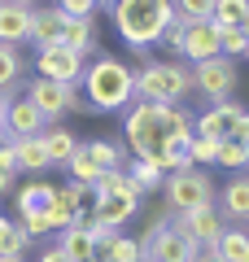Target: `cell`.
<instances>
[{"mask_svg": "<svg viewBox=\"0 0 249 262\" xmlns=\"http://www.w3.org/2000/svg\"><path fill=\"white\" fill-rule=\"evenodd\" d=\"M171 227H175L184 241H193L197 249H214V245L223 241V232H227V219L219 214V206H201V210H193V214H175Z\"/></svg>", "mask_w": 249, "mask_h": 262, "instance_id": "cell-8", "label": "cell"}, {"mask_svg": "<svg viewBox=\"0 0 249 262\" xmlns=\"http://www.w3.org/2000/svg\"><path fill=\"white\" fill-rule=\"evenodd\" d=\"M219 214L227 219V227L232 223H249V170H236V175L223 184V192H219Z\"/></svg>", "mask_w": 249, "mask_h": 262, "instance_id": "cell-15", "label": "cell"}, {"mask_svg": "<svg viewBox=\"0 0 249 262\" xmlns=\"http://www.w3.org/2000/svg\"><path fill=\"white\" fill-rule=\"evenodd\" d=\"M96 258H101V262H140V258H144V249H140L136 236H122V232H118L101 253H96Z\"/></svg>", "mask_w": 249, "mask_h": 262, "instance_id": "cell-28", "label": "cell"}, {"mask_svg": "<svg viewBox=\"0 0 249 262\" xmlns=\"http://www.w3.org/2000/svg\"><path fill=\"white\" fill-rule=\"evenodd\" d=\"M35 262H74V258H70V253H61V245H44Z\"/></svg>", "mask_w": 249, "mask_h": 262, "instance_id": "cell-40", "label": "cell"}, {"mask_svg": "<svg viewBox=\"0 0 249 262\" xmlns=\"http://www.w3.org/2000/svg\"><path fill=\"white\" fill-rule=\"evenodd\" d=\"M240 31H245V39H249V13H245V18H240Z\"/></svg>", "mask_w": 249, "mask_h": 262, "instance_id": "cell-44", "label": "cell"}, {"mask_svg": "<svg viewBox=\"0 0 249 262\" xmlns=\"http://www.w3.org/2000/svg\"><path fill=\"white\" fill-rule=\"evenodd\" d=\"M44 131H48L44 114H39L27 96H13L9 114H5V136H9V140H22V136H44Z\"/></svg>", "mask_w": 249, "mask_h": 262, "instance_id": "cell-16", "label": "cell"}, {"mask_svg": "<svg viewBox=\"0 0 249 262\" xmlns=\"http://www.w3.org/2000/svg\"><path fill=\"white\" fill-rule=\"evenodd\" d=\"M27 101L35 105L39 114H44V122L53 127L57 118H66V114H88V105H83V96H79V88H70V83H53V79H31L27 83Z\"/></svg>", "mask_w": 249, "mask_h": 262, "instance_id": "cell-6", "label": "cell"}, {"mask_svg": "<svg viewBox=\"0 0 249 262\" xmlns=\"http://www.w3.org/2000/svg\"><path fill=\"white\" fill-rule=\"evenodd\" d=\"M175 5V13L184 22H210V13H214V0H171Z\"/></svg>", "mask_w": 249, "mask_h": 262, "instance_id": "cell-35", "label": "cell"}, {"mask_svg": "<svg viewBox=\"0 0 249 262\" xmlns=\"http://www.w3.org/2000/svg\"><path fill=\"white\" fill-rule=\"evenodd\" d=\"M53 201H57V184H48V179H31V184L13 188V214H48Z\"/></svg>", "mask_w": 249, "mask_h": 262, "instance_id": "cell-17", "label": "cell"}, {"mask_svg": "<svg viewBox=\"0 0 249 262\" xmlns=\"http://www.w3.org/2000/svg\"><path fill=\"white\" fill-rule=\"evenodd\" d=\"M171 219H175V210L166 206V201H162V206H153V214H149V232H162V227H171Z\"/></svg>", "mask_w": 249, "mask_h": 262, "instance_id": "cell-38", "label": "cell"}, {"mask_svg": "<svg viewBox=\"0 0 249 262\" xmlns=\"http://www.w3.org/2000/svg\"><path fill=\"white\" fill-rule=\"evenodd\" d=\"M162 201L175 214H193L201 206H214V179L205 175L201 166H188V170H171L162 179Z\"/></svg>", "mask_w": 249, "mask_h": 262, "instance_id": "cell-5", "label": "cell"}, {"mask_svg": "<svg viewBox=\"0 0 249 262\" xmlns=\"http://www.w3.org/2000/svg\"><path fill=\"white\" fill-rule=\"evenodd\" d=\"M13 184H18V166H13V149H9V136L0 140V196H9Z\"/></svg>", "mask_w": 249, "mask_h": 262, "instance_id": "cell-33", "label": "cell"}, {"mask_svg": "<svg viewBox=\"0 0 249 262\" xmlns=\"http://www.w3.org/2000/svg\"><path fill=\"white\" fill-rule=\"evenodd\" d=\"M31 22H35V5L27 0H0V44H27L31 39Z\"/></svg>", "mask_w": 249, "mask_h": 262, "instance_id": "cell-12", "label": "cell"}, {"mask_svg": "<svg viewBox=\"0 0 249 262\" xmlns=\"http://www.w3.org/2000/svg\"><path fill=\"white\" fill-rule=\"evenodd\" d=\"M140 262H157V258H149V253H144V258H140Z\"/></svg>", "mask_w": 249, "mask_h": 262, "instance_id": "cell-46", "label": "cell"}, {"mask_svg": "<svg viewBox=\"0 0 249 262\" xmlns=\"http://www.w3.org/2000/svg\"><path fill=\"white\" fill-rule=\"evenodd\" d=\"M9 149H13V166L27 170V175H44V170H53L48 149H44V136H22V140H9Z\"/></svg>", "mask_w": 249, "mask_h": 262, "instance_id": "cell-18", "label": "cell"}, {"mask_svg": "<svg viewBox=\"0 0 249 262\" xmlns=\"http://www.w3.org/2000/svg\"><path fill=\"white\" fill-rule=\"evenodd\" d=\"M27 5H35V0H27Z\"/></svg>", "mask_w": 249, "mask_h": 262, "instance_id": "cell-49", "label": "cell"}, {"mask_svg": "<svg viewBox=\"0 0 249 262\" xmlns=\"http://www.w3.org/2000/svg\"><path fill=\"white\" fill-rule=\"evenodd\" d=\"M61 31H66V13L57 9H35V22H31V39L27 44H35V53L39 48H53V44H61Z\"/></svg>", "mask_w": 249, "mask_h": 262, "instance_id": "cell-19", "label": "cell"}, {"mask_svg": "<svg viewBox=\"0 0 249 262\" xmlns=\"http://www.w3.org/2000/svg\"><path fill=\"white\" fill-rule=\"evenodd\" d=\"M83 149H88V158H92V162H96L101 170H127V162H131L127 144H118V140H105V136L88 140Z\"/></svg>", "mask_w": 249, "mask_h": 262, "instance_id": "cell-21", "label": "cell"}, {"mask_svg": "<svg viewBox=\"0 0 249 262\" xmlns=\"http://www.w3.org/2000/svg\"><path fill=\"white\" fill-rule=\"evenodd\" d=\"M57 9L66 18H92L96 13V0H57Z\"/></svg>", "mask_w": 249, "mask_h": 262, "instance_id": "cell-37", "label": "cell"}, {"mask_svg": "<svg viewBox=\"0 0 249 262\" xmlns=\"http://www.w3.org/2000/svg\"><path fill=\"white\" fill-rule=\"evenodd\" d=\"M214 166L223 170H249V144H236V140H219V158H214Z\"/></svg>", "mask_w": 249, "mask_h": 262, "instance_id": "cell-30", "label": "cell"}, {"mask_svg": "<svg viewBox=\"0 0 249 262\" xmlns=\"http://www.w3.org/2000/svg\"><path fill=\"white\" fill-rule=\"evenodd\" d=\"M175 57H184V66H197V61L219 57V27H214V22H184L179 44H175Z\"/></svg>", "mask_w": 249, "mask_h": 262, "instance_id": "cell-10", "label": "cell"}, {"mask_svg": "<svg viewBox=\"0 0 249 262\" xmlns=\"http://www.w3.org/2000/svg\"><path fill=\"white\" fill-rule=\"evenodd\" d=\"M61 44L70 48V53H79L83 61H88V57L96 53V27H92V18H66Z\"/></svg>", "mask_w": 249, "mask_h": 262, "instance_id": "cell-20", "label": "cell"}, {"mask_svg": "<svg viewBox=\"0 0 249 262\" xmlns=\"http://www.w3.org/2000/svg\"><path fill=\"white\" fill-rule=\"evenodd\" d=\"M245 110V105H236V101H219V105H210V110H201L193 118V136H205V140H227L232 136V122H236V114Z\"/></svg>", "mask_w": 249, "mask_h": 262, "instance_id": "cell-14", "label": "cell"}, {"mask_svg": "<svg viewBox=\"0 0 249 262\" xmlns=\"http://www.w3.org/2000/svg\"><path fill=\"white\" fill-rule=\"evenodd\" d=\"M227 140L249 144V110H240V114H236V122H232V136H227Z\"/></svg>", "mask_w": 249, "mask_h": 262, "instance_id": "cell-39", "label": "cell"}, {"mask_svg": "<svg viewBox=\"0 0 249 262\" xmlns=\"http://www.w3.org/2000/svg\"><path fill=\"white\" fill-rule=\"evenodd\" d=\"M18 83H22V53H18V48H9V44H0V96L13 101Z\"/></svg>", "mask_w": 249, "mask_h": 262, "instance_id": "cell-22", "label": "cell"}, {"mask_svg": "<svg viewBox=\"0 0 249 262\" xmlns=\"http://www.w3.org/2000/svg\"><path fill=\"white\" fill-rule=\"evenodd\" d=\"M127 175H131V184H136L140 201H144L149 192H162L166 170H162V166H153V162H136V158H131V162H127Z\"/></svg>", "mask_w": 249, "mask_h": 262, "instance_id": "cell-24", "label": "cell"}, {"mask_svg": "<svg viewBox=\"0 0 249 262\" xmlns=\"http://www.w3.org/2000/svg\"><path fill=\"white\" fill-rule=\"evenodd\" d=\"M57 245H61V253H70L74 262H88V258H96V241L88 232H83L79 223H70L66 232H57Z\"/></svg>", "mask_w": 249, "mask_h": 262, "instance_id": "cell-23", "label": "cell"}, {"mask_svg": "<svg viewBox=\"0 0 249 262\" xmlns=\"http://www.w3.org/2000/svg\"><path fill=\"white\" fill-rule=\"evenodd\" d=\"M245 57H249V53H245Z\"/></svg>", "mask_w": 249, "mask_h": 262, "instance_id": "cell-50", "label": "cell"}, {"mask_svg": "<svg viewBox=\"0 0 249 262\" xmlns=\"http://www.w3.org/2000/svg\"><path fill=\"white\" fill-rule=\"evenodd\" d=\"M193 140V114L184 105H157V101H131L122 114V144L136 162H153L171 153V144Z\"/></svg>", "mask_w": 249, "mask_h": 262, "instance_id": "cell-1", "label": "cell"}, {"mask_svg": "<svg viewBox=\"0 0 249 262\" xmlns=\"http://www.w3.org/2000/svg\"><path fill=\"white\" fill-rule=\"evenodd\" d=\"M0 227H5V214H0Z\"/></svg>", "mask_w": 249, "mask_h": 262, "instance_id": "cell-47", "label": "cell"}, {"mask_svg": "<svg viewBox=\"0 0 249 262\" xmlns=\"http://www.w3.org/2000/svg\"><path fill=\"white\" fill-rule=\"evenodd\" d=\"M193 96V75L184 61H149L136 66V101L157 105H184Z\"/></svg>", "mask_w": 249, "mask_h": 262, "instance_id": "cell-4", "label": "cell"}, {"mask_svg": "<svg viewBox=\"0 0 249 262\" xmlns=\"http://www.w3.org/2000/svg\"><path fill=\"white\" fill-rule=\"evenodd\" d=\"M197 262H223V258H219L214 249H201V253H197Z\"/></svg>", "mask_w": 249, "mask_h": 262, "instance_id": "cell-42", "label": "cell"}, {"mask_svg": "<svg viewBox=\"0 0 249 262\" xmlns=\"http://www.w3.org/2000/svg\"><path fill=\"white\" fill-rule=\"evenodd\" d=\"M0 262H27V258H0Z\"/></svg>", "mask_w": 249, "mask_h": 262, "instance_id": "cell-45", "label": "cell"}, {"mask_svg": "<svg viewBox=\"0 0 249 262\" xmlns=\"http://www.w3.org/2000/svg\"><path fill=\"white\" fill-rule=\"evenodd\" d=\"M114 5H118V0H96V9H114Z\"/></svg>", "mask_w": 249, "mask_h": 262, "instance_id": "cell-43", "label": "cell"}, {"mask_svg": "<svg viewBox=\"0 0 249 262\" xmlns=\"http://www.w3.org/2000/svg\"><path fill=\"white\" fill-rule=\"evenodd\" d=\"M140 249H144L149 258H157V262H197V253H201L193 241H184L175 227L144 232V236H140Z\"/></svg>", "mask_w": 249, "mask_h": 262, "instance_id": "cell-11", "label": "cell"}, {"mask_svg": "<svg viewBox=\"0 0 249 262\" xmlns=\"http://www.w3.org/2000/svg\"><path fill=\"white\" fill-rule=\"evenodd\" d=\"M13 223H18L22 232L31 236V241H39V236H48V232H53V227H48V219H44V214H18V219H13Z\"/></svg>", "mask_w": 249, "mask_h": 262, "instance_id": "cell-36", "label": "cell"}, {"mask_svg": "<svg viewBox=\"0 0 249 262\" xmlns=\"http://www.w3.org/2000/svg\"><path fill=\"white\" fill-rule=\"evenodd\" d=\"M88 262H101V258H88Z\"/></svg>", "mask_w": 249, "mask_h": 262, "instance_id": "cell-48", "label": "cell"}, {"mask_svg": "<svg viewBox=\"0 0 249 262\" xmlns=\"http://www.w3.org/2000/svg\"><path fill=\"white\" fill-rule=\"evenodd\" d=\"M66 170H70V184H83L88 192H92V184L101 179V166H96V162L88 158V149H83V144L74 149V158L66 162Z\"/></svg>", "mask_w": 249, "mask_h": 262, "instance_id": "cell-29", "label": "cell"}, {"mask_svg": "<svg viewBox=\"0 0 249 262\" xmlns=\"http://www.w3.org/2000/svg\"><path fill=\"white\" fill-rule=\"evenodd\" d=\"M79 88H83L79 92L83 105L92 114H118L136 101V70L127 61H118V57L101 53V57H92V66H83Z\"/></svg>", "mask_w": 249, "mask_h": 262, "instance_id": "cell-2", "label": "cell"}, {"mask_svg": "<svg viewBox=\"0 0 249 262\" xmlns=\"http://www.w3.org/2000/svg\"><path fill=\"white\" fill-rule=\"evenodd\" d=\"M249 13V0H214V13H210V22L214 27H240V18Z\"/></svg>", "mask_w": 249, "mask_h": 262, "instance_id": "cell-31", "label": "cell"}, {"mask_svg": "<svg viewBox=\"0 0 249 262\" xmlns=\"http://www.w3.org/2000/svg\"><path fill=\"white\" fill-rule=\"evenodd\" d=\"M214 253H219L223 262H249V232L245 227H227L223 241L214 245Z\"/></svg>", "mask_w": 249, "mask_h": 262, "instance_id": "cell-26", "label": "cell"}, {"mask_svg": "<svg viewBox=\"0 0 249 262\" xmlns=\"http://www.w3.org/2000/svg\"><path fill=\"white\" fill-rule=\"evenodd\" d=\"M5 114H9V101L0 96V140H5Z\"/></svg>", "mask_w": 249, "mask_h": 262, "instance_id": "cell-41", "label": "cell"}, {"mask_svg": "<svg viewBox=\"0 0 249 262\" xmlns=\"http://www.w3.org/2000/svg\"><path fill=\"white\" fill-rule=\"evenodd\" d=\"M188 75H193V92H197V96H205L210 105L232 101V92H236V83H240L236 61H227V57L197 61V66H188Z\"/></svg>", "mask_w": 249, "mask_h": 262, "instance_id": "cell-7", "label": "cell"}, {"mask_svg": "<svg viewBox=\"0 0 249 262\" xmlns=\"http://www.w3.org/2000/svg\"><path fill=\"white\" fill-rule=\"evenodd\" d=\"M245 53H249V39H245V31H240V27H223V31H219V57L236 61V57H245Z\"/></svg>", "mask_w": 249, "mask_h": 262, "instance_id": "cell-32", "label": "cell"}, {"mask_svg": "<svg viewBox=\"0 0 249 262\" xmlns=\"http://www.w3.org/2000/svg\"><path fill=\"white\" fill-rule=\"evenodd\" d=\"M27 253H31V236L13 219H5V227H0V258H27Z\"/></svg>", "mask_w": 249, "mask_h": 262, "instance_id": "cell-27", "label": "cell"}, {"mask_svg": "<svg viewBox=\"0 0 249 262\" xmlns=\"http://www.w3.org/2000/svg\"><path fill=\"white\" fill-rule=\"evenodd\" d=\"M188 158H193V166H214V158H219V140H205V136H193L188 140Z\"/></svg>", "mask_w": 249, "mask_h": 262, "instance_id": "cell-34", "label": "cell"}, {"mask_svg": "<svg viewBox=\"0 0 249 262\" xmlns=\"http://www.w3.org/2000/svg\"><path fill=\"white\" fill-rule=\"evenodd\" d=\"M110 13H114V35L136 53V48H153L162 39L175 5L171 0H118Z\"/></svg>", "mask_w": 249, "mask_h": 262, "instance_id": "cell-3", "label": "cell"}, {"mask_svg": "<svg viewBox=\"0 0 249 262\" xmlns=\"http://www.w3.org/2000/svg\"><path fill=\"white\" fill-rule=\"evenodd\" d=\"M35 70H39V79L79 88V79H83V57L70 53L66 44H53V48H39V53H35Z\"/></svg>", "mask_w": 249, "mask_h": 262, "instance_id": "cell-9", "label": "cell"}, {"mask_svg": "<svg viewBox=\"0 0 249 262\" xmlns=\"http://www.w3.org/2000/svg\"><path fill=\"white\" fill-rule=\"evenodd\" d=\"M140 214V196L136 192H105V196H92V219L105 227H114L118 232L122 223H131V219Z\"/></svg>", "mask_w": 249, "mask_h": 262, "instance_id": "cell-13", "label": "cell"}, {"mask_svg": "<svg viewBox=\"0 0 249 262\" xmlns=\"http://www.w3.org/2000/svg\"><path fill=\"white\" fill-rule=\"evenodd\" d=\"M44 149H48V162H53V166H66V162L74 158V149H79V140H74L66 127H48L44 131Z\"/></svg>", "mask_w": 249, "mask_h": 262, "instance_id": "cell-25", "label": "cell"}]
</instances>
